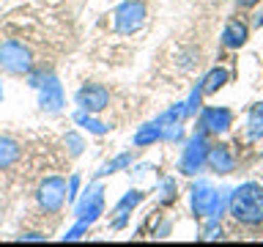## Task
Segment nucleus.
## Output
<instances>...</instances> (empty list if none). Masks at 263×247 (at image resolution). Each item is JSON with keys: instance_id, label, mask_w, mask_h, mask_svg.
<instances>
[{"instance_id": "obj_22", "label": "nucleus", "mask_w": 263, "mask_h": 247, "mask_svg": "<svg viewBox=\"0 0 263 247\" xmlns=\"http://www.w3.org/2000/svg\"><path fill=\"white\" fill-rule=\"evenodd\" d=\"M63 143H66V148H69V156H80L82 148H85V143H82V137L77 135V132H66Z\"/></svg>"}, {"instance_id": "obj_1", "label": "nucleus", "mask_w": 263, "mask_h": 247, "mask_svg": "<svg viewBox=\"0 0 263 247\" xmlns=\"http://www.w3.org/2000/svg\"><path fill=\"white\" fill-rule=\"evenodd\" d=\"M228 209L244 225H258V222H263V187L255 184V181H247V184L236 187L230 192Z\"/></svg>"}, {"instance_id": "obj_4", "label": "nucleus", "mask_w": 263, "mask_h": 247, "mask_svg": "<svg viewBox=\"0 0 263 247\" xmlns=\"http://www.w3.org/2000/svg\"><path fill=\"white\" fill-rule=\"evenodd\" d=\"M145 16H148V8L143 0H123L112 11V25L121 36H132L145 25Z\"/></svg>"}, {"instance_id": "obj_14", "label": "nucleus", "mask_w": 263, "mask_h": 247, "mask_svg": "<svg viewBox=\"0 0 263 247\" xmlns=\"http://www.w3.org/2000/svg\"><path fill=\"white\" fill-rule=\"evenodd\" d=\"M74 123L82 127L85 132H90V135H96V137H102V135L110 132V127H107L104 121L96 118V113H88V110H77V113H74Z\"/></svg>"}, {"instance_id": "obj_8", "label": "nucleus", "mask_w": 263, "mask_h": 247, "mask_svg": "<svg viewBox=\"0 0 263 247\" xmlns=\"http://www.w3.org/2000/svg\"><path fill=\"white\" fill-rule=\"evenodd\" d=\"M63 88H61V82H58V77L52 72H47V77L41 80V85H39V107L44 113H61L63 110Z\"/></svg>"}, {"instance_id": "obj_25", "label": "nucleus", "mask_w": 263, "mask_h": 247, "mask_svg": "<svg viewBox=\"0 0 263 247\" xmlns=\"http://www.w3.org/2000/svg\"><path fill=\"white\" fill-rule=\"evenodd\" d=\"M80 176L74 173V176L66 181V203H77V195H80Z\"/></svg>"}, {"instance_id": "obj_5", "label": "nucleus", "mask_w": 263, "mask_h": 247, "mask_svg": "<svg viewBox=\"0 0 263 247\" xmlns=\"http://www.w3.org/2000/svg\"><path fill=\"white\" fill-rule=\"evenodd\" d=\"M36 201L47 214H58L66 203V179L63 176H47L36 189Z\"/></svg>"}, {"instance_id": "obj_24", "label": "nucleus", "mask_w": 263, "mask_h": 247, "mask_svg": "<svg viewBox=\"0 0 263 247\" xmlns=\"http://www.w3.org/2000/svg\"><path fill=\"white\" fill-rule=\"evenodd\" d=\"M200 96H203V88L197 85L192 94H189V99L184 102V113H186V115H195V113H197V107H200Z\"/></svg>"}, {"instance_id": "obj_3", "label": "nucleus", "mask_w": 263, "mask_h": 247, "mask_svg": "<svg viewBox=\"0 0 263 247\" xmlns=\"http://www.w3.org/2000/svg\"><path fill=\"white\" fill-rule=\"evenodd\" d=\"M0 69L8 74H28L33 69V52L20 39H6L0 44Z\"/></svg>"}, {"instance_id": "obj_20", "label": "nucleus", "mask_w": 263, "mask_h": 247, "mask_svg": "<svg viewBox=\"0 0 263 247\" xmlns=\"http://www.w3.org/2000/svg\"><path fill=\"white\" fill-rule=\"evenodd\" d=\"M143 198H145V192H140V189H129V192L123 195L118 203H115V214H126V211H132L135 206L143 203Z\"/></svg>"}, {"instance_id": "obj_9", "label": "nucleus", "mask_w": 263, "mask_h": 247, "mask_svg": "<svg viewBox=\"0 0 263 247\" xmlns=\"http://www.w3.org/2000/svg\"><path fill=\"white\" fill-rule=\"evenodd\" d=\"M230 123H233V113H230L228 107H203V113H200L203 132H209V135H222V132L230 129Z\"/></svg>"}, {"instance_id": "obj_16", "label": "nucleus", "mask_w": 263, "mask_h": 247, "mask_svg": "<svg viewBox=\"0 0 263 247\" xmlns=\"http://www.w3.org/2000/svg\"><path fill=\"white\" fill-rule=\"evenodd\" d=\"M159 137H162V127H159L156 121H151V123H145V127H140V129L135 132V137H132V146H135V148H143V146L156 143Z\"/></svg>"}, {"instance_id": "obj_11", "label": "nucleus", "mask_w": 263, "mask_h": 247, "mask_svg": "<svg viewBox=\"0 0 263 247\" xmlns=\"http://www.w3.org/2000/svg\"><path fill=\"white\" fill-rule=\"evenodd\" d=\"M247 36H250V28L241 20H230L225 25V30H222V44L228 49H238L247 41Z\"/></svg>"}, {"instance_id": "obj_18", "label": "nucleus", "mask_w": 263, "mask_h": 247, "mask_svg": "<svg viewBox=\"0 0 263 247\" xmlns=\"http://www.w3.org/2000/svg\"><path fill=\"white\" fill-rule=\"evenodd\" d=\"M228 77H230L228 69H219V66H217V69H211V72L203 77V85H200L203 94H217V91L228 82Z\"/></svg>"}, {"instance_id": "obj_19", "label": "nucleus", "mask_w": 263, "mask_h": 247, "mask_svg": "<svg viewBox=\"0 0 263 247\" xmlns=\"http://www.w3.org/2000/svg\"><path fill=\"white\" fill-rule=\"evenodd\" d=\"M228 203H230V189H214V198L209 203L205 217H209V220H219V214L228 209Z\"/></svg>"}, {"instance_id": "obj_23", "label": "nucleus", "mask_w": 263, "mask_h": 247, "mask_svg": "<svg viewBox=\"0 0 263 247\" xmlns=\"http://www.w3.org/2000/svg\"><path fill=\"white\" fill-rule=\"evenodd\" d=\"M162 195H159V201L164 203V206H167V203H173V201H176V195H178V189H176V181H173V179H162Z\"/></svg>"}, {"instance_id": "obj_12", "label": "nucleus", "mask_w": 263, "mask_h": 247, "mask_svg": "<svg viewBox=\"0 0 263 247\" xmlns=\"http://www.w3.org/2000/svg\"><path fill=\"white\" fill-rule=\"evenodd\" d=\"M211 198H214V187L209 184V181H197V184L192 187V211L197 214V217H205Z\"/></svg>"}, {"instance_id": "obj_10", "label": "nucleus", "mask_w": 263, "mask_h": 247, "mask_svg": "<svg viewBox=\"0 0 263 247\" xmlns=\"http://www.w3.org/2000/svg\"><path fill=\"white\" fill-rule=\"evenodd\" d=\"M205 165H209L214 173H230L236 168V160H233V154H230L228 146H209Z\"/></svg>"}, {"instance_id": "obj_6", "label": "nucleus", "mask_w": 263, "mask_h": 247, "mask_svg": "<svg viewBox=\"0 0 263 247\" xmlns=\"http://www.w3.org/2000/svg\"><path fill=\"white\" fill-rule=\"evenodd\" d=\"M205 154H209V143H205V135H192V137L186 140L184 154H181L178 170L184 173V176H195V173L205 165Z\"/></svg>"}, {"instance_id": "obj_26", "label": "nucleus", "mask_w": 263, "mask_h": 247, "mask_svg": "<svg viewBox=\"0 0 263 247\" xmlns=\"http://www.w3.org/2000/svg\"><path fill=\"white\" fill-rule=\"evenodd\" d=\"M203 239H209V242H214V239H225V231H222V225H217V220H211V225L205 228Z\"/></svg>"}, {"instance_id": "obj_27", "label": "nucleus", "mask_w": 263, "mask_h": 247, "mask_svg": "<svg viewBox=\"0 0 263 247\" xmlns=\"http://www.w3.org/2000/svg\"><path fill=\"white\" fill-rule=\"evenodd\" d=\"M20 242H44V234H39V231H28V234H22V236H16Z\"/></svg>"}, {"instance_id": "obj_28", "label": "nucleus", "mask_w": 263, "mask_h": 247, "mask_svg": "<svg viewBox=\"0 0 263 247\" xmlns=\"http://www.w3.org/2000/svg\"><path fill=\"white\" fill-rule=\"evenodd\" d=\"M236 3L241 6V8H252V6H258L260 0H236Z\"/></svg>"}, {"instance_id": "obj_13", "label": "nucleus", "mask_w": 263, "mask_h": 247, "mask_svg": "<svg viewBox=\"0 0 263 247\" xmlns=\"http://www.w3.org/2000/svg\"><path fill=\"white\" fill-rule=\"evenodd\" d=\"M20 156H22V146L14 137L0 135V170H8L11 165H16Z\"/></svg>"}, {"instance_id": "obj_21", "label": "nucleus", "mask_w": 263, "mask_h": 247, "mask_svg": "<svg viewBox=\"0 0 263 247\" xmlns=\"http://www.w3.org/2000/svg\"><path fill=\"white\" fill-rule=\"evenodd\" d=\"M181 137H184V127H181L178 121L162 123V140H167V143H178Z\"/></svg>"}, {"instance_id": "obj_29", "label": "nucleus", "mask_w": 263, "mask_h": 247, "mask_svg": "<svg viewBox=\"0 0 263 247\" xmlns=\"http://www.w3.org/2000/svg\"><path fill=\"white\" fill-rule=\"evenodd\" d=\"M0 102H3V85H0Z\"/></svg>"}, {"instance_id": "obj_15", "label": "nucleus", "mask_w": 263, "mask_h": 247, "mask_svg": "<svg viewBox=\"0 0 263 247\" xmlns=\"http://www.w3.org/2000/svg\"><path fill=\"white\" fill-rule=\"evenodd\" d=\"M132 162H135V154L132 151H123L118 156H112V160H107L102 168L96 170V179H102V176H112V173H118L123 168H132Z\"/></svg>"}, {"instance_id": "obj_2", "label": "nucleus", "mask_w": 263, "mask_h": 247, "mask_svg": "<svg viewBox=\"0 0 263 247\" xmlns=\"http://www.w3.org/2000/svg\"><path fill=\"white\" fill-rule=\"evenodd\" d=\"M102 214H104V187L102 184H88V189L82 192V198L77 201V209H74L77 225H74L71 231H66L63 242H77V239L85 234V231L93 225Z\"/></svg>"}, {"instance_id": "obj_17", "label": "nucleus", "mask_w": 263, "mask_h": 247, "mask_svg": "<svg viewBox=\"0 0 263 247\" xmlns=\"http://www.w3.org/2000/svg\"><path fill=\"white\" fill-rule=\"evenodd\" d=\"M247 137L250 140H260L263 137V102L252 104L250 115H247Z\"/></svg>"}, {"instance_id": "obj_7", "label": "nucleus", "mask_w": 263, "mask_h": 247, "mask_svg": "<svg viewBox=\"0 0 263 247\" xmlns=\"http://www.w3.org/2000/svg\"><path fill=\"white\" fill-rule=\"evenodd\" d=\"M74 102L80 104V110H88V113H102L110 107V91L104 85H99V82H85L77 96H74Z\"/></svg>"}]
</instances>
